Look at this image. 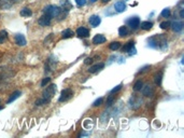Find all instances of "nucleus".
<instances>
[{"mask_svg":"<svg viewBox=\"0 0 184 138\" xmlns=\"http://www.w3.org/2000/svg\"><path fill=\"white\" fill-rule=\"evenodd\" d=\"M61 7H63V10H66V11H68V10H70V9H72V6L71 3L68 1V0H61Z\"/></svg>","mask_w":184,"mask_h":138,"instance_id":"nucleus-20","label":"nucleus"},{"mask_svg":"<svg viewBox=\"0 0 184 138\" xmlns=\"http://www.w3.org/2000/svg\"><path fill=\"white\" fill-rule=\"evenodd\" d=\"M169 26H170L169 22H163V23H161V28L162 29H167Z\"/></svg>","mask_w":184,"mask_h":138,"instance_id":"nucleus-32","label":"nucleus"},{"mask_svg":"<svg viewBox=\"0 0 184 138\" xmlns=\"http://www.w3.org/2000/svg\"><path fill=\"white\" fill-rule=\"evenodd\" d=\"M140 91L142 92V94L144 96H152L154 94V88H152L151 85H144V86L141 88Z\"/></svg>","mask_w":184,"mask_h":138,"instance_id":"nucleus-8","label":"nucleus"},{"mask_svg":"<svg viewBox=\"0 0 184 138\" xmlns=\"http://www.w3.org/2000/svg\"><path fill=\"white\" fill-rule=\"evenodd\" d=\"M109 48H110V50H112V51H116V50H119V49H120V48H121V43L119 42V41H114V42L110 43Z\"/></svg>","mask_w":184,"mask_h":138,"instance_id":"nucleus-23","label":"nucleus"},{"mask_svg":"<svg viewBox=\"0 0 184 138\" xmlns=\"http://www.w3.org/2000/svg\"><path fill=\"white\" fill-rule=\"evenodd\" d=\"M143 86V83L142 81H137L135 83V85H134V90H135L136 92H138V91H140L141 90V88Z\"/></svg>","mask_w":184,"mask_h":138,"instance_id":"nucleus-25","label":"nucleus"},{"mask_svg":"<svg viewBox=\"0 0 184 138\" xmlns=\"http://www.w3.org/2000/svg\"><path fill=\"white\" fill-rule=\"evenodd\" d=\"M73 34H74V32H73L71 29H65V30L63 31V34H61V37L64 39H68V38H71Z\"/></svg>","mask_w":184,"mask_h":138,"instance_id":"nucleus-18","label":"nucleus"},{"mask_svg":"<svg viewBox=\"0 0 184 138\" xmlns=\"http://www.w3.org/2000/svg\"><path fill=\"white\" fill-rule=\"evenodd\" d=\"M105 37L103 36V34H96L94 38H93V43H95V44H101V43L105 42Z\"/></svg>","mask_w":184,"mask_h":138,"instance_id":"nucleus-12","label":"nucleus"},{"mask_svg":"<svg viewBox=\"0 0 184 138\" xmlns=\"http://www.w3.org/2000/svg\"><path fill=\"white\" fill-rule=\"evenodd\" d=\"M139 26H141V28H142L143 30H150L151 28L153 27V24L151 23V22H142L141 25H139Z\"/></svg>","mask_w":184,"mask_h":138,"instance_id":"nucleus-19","label":"nucleus"},{"mask_svg":"<svg viewBox=\"0 0 184 138\" xmlns=\"http://www.w3.org/2000/svg\"><path fill=\"white\" fill-rule=\"evenodd\" d=\"M110 0H102V2H103V3H107V2H109Z\"/></svg>","mask_w":184,"mask_h":138,"instance_id":"nucleus-36","label":"nucleus"},{"mask_svg":"<svg viewBox=\"0 0 184 138\" xmlns=\"http://www.w3.org/2000/svg\"><path fill=\"white\" fill-rule=\"evenodd\" d=\"M161 14H162L163 17H169L170 16V9H168V8L164 9Z\"/></svg>","mask_w":184,"mask_h":138,"instance_id":"nucleus-27","label":"nucleus"},{"mask_svg":"<svg viewBox=\"0 0 184 138\" xmlns=\"http://www.w3.org/2000/svg\"><path fill=\"white\" fill-rule=\"evenodd\" d=\"M171 26H172V29L176 32H180L182 29H183V23L182 22H173L171 24Z\"/></svg>","mask_w":184,"mask_h":138,"instance_id":"nucleus-15","label":"nucleus"},{"mask_svg":"<svg viewBox=\"0 0 184 138\" xmlns=\"http://www.w3.org/2000/svg\"><path fill=\"white\" fill-rule=\"evenodd\" d=\"M103 67H105V64H103V63H99V64H96V65L90 67L88 71H90V73H95V72H97V71H99L100 69H102Z\"/></svg>","mask_w":184,"mask_h":138,"instance_id":"nucleus-14","label":"nucleus"},{"mask_svg":"<svg viewBox=\"0 0 184 138\" xmlns=\"http://www.w3.org/2000/svg\"><path fill=\"white\" fill-rule=\"evenodd\" d=\"M21 95H22V93L19 92V91H15V92H13L11 94V96H10V98L8 99L7 104H11L12 101H14L15 99H17V98H19Z\"/></svg>","mask_w":184,"mask_h":138,"instance_id":"nucleus-16","label":"nucleus"},{"mask_svg":"<svg viewBox=\"0 0 184 138\" xmlns=\"http://www.w3.org/2000/svg\"><path fill=\"white\" fill-rule=\"evenodd\" d=\"M51 21H52V19L50 17L49 15H46V14H44V15H42L40 19H39V21H38V23H39V25L40 26H50V24H51Z\"/></svg>","mask_w":184,"mask_h":138,"instance_id":"nucleus-5","label":"nucleus"},{"mask_svg":"<svg viewBox=\"0 0 184 138\" xmlns=\"http://www.w3.org/2000/svg\"><path fill=\"white\" fill-rule=\"evenodd\" d=\"M72 95H73V92H72L71 88H65V90H63L61 95H60L59 99L58 100H59L60 103H63V101H67V100H69L70 98H71Z\"/></svg>","mask_w":184,"mask_h":138,"instance_id":"nucleus-3","label":"nucleus"},{"mask_svg":"<svg viewBox=\"0 0 184 138\" xmlns=\"http://www.w3.org/2000/svg\"><path fill=\"white\" fill-rule=\"evenodd\" d=\"M21 15L24 16V17H26V16H31L32 15V12H31V10H30L29 8H24L21 11Z\"/></svg>","mask_w":184,"mask_h":138,"instance_id":"nucleus-21","label":"nucleus"},{"mask_svg":"<svg viewBox=\"0 0 184 138\" xmlns=\"http://www.w3.org/2000/svg\"><path fill=\"white\" fill-rule=\"evenodd\" d=\"M119 34H120L121 37H125V36H127L128 34V29L126 26H122L119 28Z\"/></svg>","mask_w":184,"mask_h":138,"instance_id":"nucleus-22","label":"nucleus"},{"mask_svg":"<svg viewBox=\"0 0 184 138\" xmlns=\"http://www.w3.org/2000/svg\"><path fill=\"white\" fill-rule=\"evenodd\" d=\"M1 109H2V107H1V106H0V110H1Z\"/></svg>","mask_w":184,"mask_h":138,"instance_id":"nucleus-38","label":"nucleus"},{"mask_svg":"<svg viewBox=\"0 0 184 138\" xmlns=\"http://www.w3.org/2000/svg\"><path fill=\"white\" fill-rule=\"evenodd\" d=\"M122 86H123L122 84H119V85L116 86V88H112V90H111V92H110V94H114V93L119 92V91H120L121 88H122Z\"/></svg>","mask_w":184,"mask_h":138,"instance_id":"nucleus-31","label":"nucleus"},{"mask_svg":"<svg viewBox=\"0 0 184 138\" xmlns=\"http://www.w3.org/2000/svg\"><path fill=\"white\" fill-rule=\"evenodd\" d=\"M113 100H114V98H113V96H110L109 98H108V101H107V104H108V106H111V105H112Z\"/></svg>","mask_w":184,"mask_h":138,"instance_id":"nucleus-33","label":"nucleus"},{"mask_svg":"<svg viewBox=\"0 0 184 138\" xmlns=\"http://www.w3.org/2000/svg\"><path fill=\"white\" fill-rule=\"evenodd\" d=\"M19 1V0H0V7H2L3 9H9Z\"/></svg>","mask_w":184,"mask_h":138,"instance_id":"nucleus-6","label":"nucleus"},{"mask_svg":"<svg viewBox=\"0 0 184 138\" xmlns=\"http://www.w3.org/2000/svg\"><path fill=\"white\" fill-rule=\"evenodd\" d=\"M75 3L78 7H83L86 4V0H75Z\"/></svg>","mask_w":184,"mask_h":138,"instance_id":"nucleus-30","label":"nucleus"},{"mask_svg":"<svg viewBox=\"0 0 184 138\" xmlns=\"http://www.w3.org/2000/svg\"><path fill=\"white\" fill-rule=\"evenodd\" d=\"M76 34H78V37L80 38H86L90 36V30L85 28V27H80L76 29Z\"/></svg>","mask_w":184,"mask_h":138,"instance_id":"nucleus-7","label":"nucleus"},{"mask_svg":"<svg viewBox=\"0 0 184 138\" xmlns=\"http://www.w3.org/2000/svg\"><path fill=\"white\" fill-rule=\"evenodd\" d=\"M162 77H163L162 72L157 73V75L155 76V83L157 85H161V83H162Z\"/></svg>","mask_w":184,"mask_h":138,"instance_id":"nucleus-26","label":"nucleus"},{"mask_svg":"<svg viewBox=\"0 0 184 138\" xmlns=\"http://www.w3.org/2000/svg\"><path fill=\"white\" fill-rule=\"evenodd\" d=\"M114 9H115V11L121 13V12H124L126 10V3H125L124 1H117L116 3L114 4Z\"/></svg>","mask_w":184,"mask_h":138,"instance_id":"nucleus-11","label":"nucleus"},{"mask_svg":"<svg viewBox=\"0 0 184 138\" xmlns=\"http://www.w3.org/2000/svg\"><path fill=\"white\" fill-rule=\"evenodd\" d=\"M134 46H135V42H134V41H129V42H127L124 46H123L122 51H123L124 53H127V52H129V51L132 50Z\"/></svg>","mask_w":184,"mask_h":138,"instance_id":"nucleus-17","label":"nucleus"},{"mask_svg":"<svg viewBox=\"0 0 184 138\" xmlns=\"http://www.w3.org/2000/svg\"><path fill=\"white\" fill-rule=\"evenodd\" d=\"M8 38V32L6 30L0 31V43H3Z\"/></svg>","mask_w":184,"mask_h":138,"instance_id":"nucleus-24","label":"nucleus"},{"mask_svg":"<svg viewBox=\"0 0 184 138\" xmlns=\"http://www.w3.org/2000/svg\"><path fill=\"white\" fill-rule=\"evenodd\" d=\"M101 23V19L98 15H92L90 17V24L93 27H97L99 24Z\"/></svg>","mask_w":184,"mask_h":138,"instance_id":"nucleus-10","label":"nucleus"},{"mask_svg":"<svg viewBox=\"0 0 184 138\" xmlns=\"http://www.w3.org/2000/svg\"><path fill=\"white\" fill-rule=\"evenodd\" d=\"M126 24L130 27L132 29H137L140 25V19L138 16H134V17H130L129 19L126 21Z\"/></svg>","mask_w":184,"mask_h":138,"instance_id":"nucleus-4","label":"nucleus"},{"mask_svg":"<svg viewBox=\"0 0 184 138\" xmlns=\"http://www.w3.org/2000/svg\"><path fill=\"white\" fill-rule=\"evenodd\" d=\"M130 106H132V108H138L141 105V103H142V100L140 99V98H138V97H136V96H132V98H130Z\"/></svg>","mask_w":184,"mask_h":138,"instance_id":"nucleus-13","label":"nucleus"},{"mask_svg":"<svg viewBox=\"0 0 184 138\" xmlns=\"http://www.w3.org/2000/svg\"><path fill=\"white\" fill-rule=\"evenodd\" d=\"M90 2H95V1H97V0H90Z\"/></svg>","mask_w":184,"mask_h":138,"instance_id":"nucleus-37","label":"nucleus"},{"mask_svg":"<svg viewBox=\"0 0 184 138\" xmlns=\"http://www.w3.org/2000/svg\"><path fill=\"white\" fill-rule=\"evenodd\" d=\"M55 93H56V85L52 84L50 85V86H48V88L42 93L41 98L36 100V105L37 106H41V105H44V104H49L51 101V99H52L53 96L55 95Z\"/></svg>","mask_w":184,"mask_h":138,"instance_id":"nucleus-1","label":"nucleus"},{"mask_svg":"<svg viewBox=\"0 0 184 138\" xmlns=\"http://www.w3.org/2000/svg\"><path fill=\"white\" fill-rule=\"evenodd\" d=\"M180 17H181V19H184V9H181V11H180Z\"/></svg>","mask_w":184,"mask_h":138,"instance_id":"nucleus-35","label":"nucleus"},{"mask_svg":"<svg viewBox=\"0 0 184 138\" xmlns=\"http://www.w3.org/2000/svg\"><path fill=\"white\" fill-rule=\"evenodd\" d=\"M50 81H51V78H49V77L44 78L41 82V86H45V85H48L50 83Z\"/></svg>","mask_w":184,"mask_h":138,"instance_id":"nucleus-29","label":"nucleus"},{"mask_svg":"<svg viewBox=\"0 0 184 138\" xmlns=\"http://www.w3.org/2000/svg\"><path fill=\"white\" fill-rule=\"evenodd\" d=\"M15 42H16L17 46H26L27 41H26V39H25V37H24L22 34H17L15 36Z\"/></svg>","mask_w":184,"mask_h":138,"instance_id":"nucleus-9","label":"nucleus"},{"mask_svg":"<svg viewBox=\"0 0 184 138\" xmlns=\"http://www.w3.org/2000/svg\"><path fill=\"white\" fill-rule=\"evenodd\" d=\"M43 13L49 15L51 19L53 17H59L61 16V14L64 13V10L59 7H56V6H48L43 9Z\"/></svg>","mask_w":184,"mask_h":138,"instance_id":"nucleus-2","label":"nucleus"},{"mask_svg":"<svg viewBox=\"0 0 184 138\" xmlns=\"http://www.w3.org/2000/svg\"><path fill=\"white\" fill-rule=\"evenodd\" d=\"M90 63H93V58H86L85 59V64H90Z\"/></svg>","mask_w":184,"mask_h":138,"instance_id":"nucleus-34","label":"nucleus"},{"mask_svg":"<svg viewBox=\"0 0 184 138\" xmlns=\"http://www.w3.org/2000/svg\"><path fill=\"white\" fill-rule=\"evenodd\" d=\"M102 101H103V98H102V97H99L98 99H96V100L94 101V104H93V106H94V107H98V106H100V105H101Z\"/></svg>","mask_w":184,"mask_h":138,"instance_id":"nucleus-28","label":"nucleus"}]
</instances>
